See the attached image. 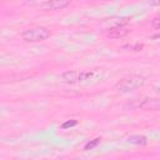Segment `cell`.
I'll return each mask as SVG.
<instances>
[{
    "label": "cell",
    "mask_w": 160,
    "mask_h": 160,
    "mask_svg": "<svg viewBox=\"0 0 160 160\" xmlns=\"http://www.w3.org/2000/svg\"><path fill=\"white\" fill-rule=\"evenodd\" d=\"M129 141L131 142V144H140V145H144V144H146V138H144V136H141V135H132V136H130L129 138Z\"/></svg>",
    "instance_id": "7"
},
{
    "label": "cell",
    "mask_w": 160,
    "mask_h": 160,
    "mask_svg": "<svg viewBox=\"0 0 160 160\" xmlns=\"http://www.w3.org/2000/svg\"><path fill=\"white\" fill-rule=\"evenodd\" d=\"M50 36V30L44 26H38V28H31L25 30L21 34L22 40L29 41V42H38V41H44Z\"/></svg>",
    "instance_id": "2"
},
{
    "label": "cell",
    "mask_w": 160,
    "mask_h": 160,
    "mask_svg": "<svg viewBox=\"0 0 160 160\" xmlns=\"http://www.w3.org/2000/svg\"><path fill=\"white\" fill-rule=\"evenodd\" d=\"M70 5L69 0H48L40 4V8L44 10H60Z\"/></svg>",
    "instance_id": "4"
},
{
    "label": "cell",
    "mask_w": 160,
    "mask_h": 160,
    "mask_svg": "<svg viewBox=\"0 0 160 160\" xmlns=\"http://www.w3.org/2000/svg\"><path fill=\"white\" fill-rule=\"evenodd\" d=\"M99 140H100V139H94L91 142H88V144L85 145V150H89V149H92L94 146H96L98 142H99Z\"/></svg>",
    "instance_id": "8"
},
{
    "label": "cell",
    "mask_w": 160,
    "mask_h": 160,
    "mask_svg": "<svg viewBox=\"0 0 160 160\" xmlns=\"http://www.w3.org/2000/svg\"><path fill=\"white\" fill-rule=\"evenodd\" d=\"M145 84V78L139 74H131L124 79H121L116 84V90L120 92H130L139 88H141Z\"/></svg>",
    "instance_id": "1"
},
{
    "label": "cell",
    "mask_w": 160,
    "mask_h": 160,
    "mask_svg": "<svg viewBox=\"0 0 160 160\" xmlns=\"http://www.w3.org/2000/svg\"><path fill=\"white\" fill-rule=\"evenodd\" d=\"M159 21H160L159 18H155V19L152 20V28H154V29H159V26H160V25H159Z\"/></svg>",
    "instance_id": "9"
},
{
    "label": "cell",
    "mask_w": 160,
    "mask_h": 160,
    "mask_svg": "<svg viewBox=\"0 0 160 160\" xmlns=\"http://www.w3.org/2000/svg\"><path fill=\"white\" fill-rule=\"evenodd\" d=\"M79 71H75V70H68L65 72L61 74V80L64 82H68V84H74L76 81H79Z\"/></svg>",
    "instance_id": "6"
},
{
    "label": "cell",
    "mask_w": 160,
    "mask_h": 160,
    "mask_svg": "<svg viewBox=\"0 0 160 160\" xmlns=\"http://www.w3.org/2000/svg\"><path fill=\"white\" fill-rule=\"evenodd\" d=\"M132 109H142V110H158L159 109V100L152 98H146L141 100H135V102L129 104Z\"/></svg>",
    "instance_id": "3"
},
{
    "label": "cell",
    "mask_w": 160,
    "mask_h": 160,
    "mask_svg": "<svg viewBox=\"0 0 160 160\" xmlns=\"http://www.w3.org/2000/svg\"><path fill=\"white\" fill-rule=\"evenodd\" d=\"M75 124V121H72V122H66V124H64V128L65 126H70V125H74Z\"/></svg>",
    "instance_id": "10"
},
{
    "label": "cell",
    "mask_w": 160,
    "mask_h": 160,
    "mask_svg": "<svg viewBox=\"0 0 160 160\" xmlns=\"http://www.w3.org/2000/svg\"><path fill=\"white\" fill-rule=\"evenodd\" d=\"M126 34H129V29L122 26V25H118V26H112L109 29V32L108 35L110 38H114V39H119V38H122L125 36Z\"/></svg>",
    "instance_id": "5"
}]
</instances>
